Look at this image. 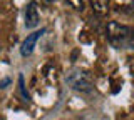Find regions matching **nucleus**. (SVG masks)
Here are the masks:
<instances>
[{"mask_svg":"<svg viewBox=\"0 0 134 120\" xmlns=\"http://www.w3.org/2000/svg\"><path fill=\"white\" fill-rule=\"evenodd\" d=\"M45 32V28H42V30L39 32H34V34H30L27 37V39L24 40V43H22V47H20V52H22V55L24 57H29L30 53L34 52V48H35V43H37V40L40 39V35Z\"/></svg>","mask_w":134,"mask_h":120,"instance_id":"7ed1b4c3","label":"nucleus"},{"mask_svg":"<svg viewBox=\"0 0 134 120\" xmlns=\"http://www.w3.org/2000/svg\"><path fill=\"white\" fill-rule=\"evenodd\" d=\"M47 2H52V0H47Z\"/></svg>","mask_w":134,"mask_h":120,"instance_id":"1a4fd4ad","label":"nucleus"},{"mask_svg":"<svg viewBox=\"0 0 134 120\" xmlns=\"http://www.w3.org/2000/svg\"><path fill=\"white\" fill-rule=\"evenodd\" d=\"M65 78H67V84L74 90H77V92H89L94 87L91 73L86 72V70H81V68H72L70 72H67Z\"/></svg>","mask_w":134,"mask_h":120,"instance_id":"f03ea898","label":"nucleus"},{"mask_svg":"<svg viewBox=\"0 0 134 120\" xmlns=\"http://www.w3.org/2000/svg\"><path fill=\"white\" fill-rule=\"evenodd\" d=\"M91 2V7H92V12L99 17H104V15L109 14L111 10V2L109 0H89Z\"/></svg>","mask_w":134,"mask_h":120,"instance_id":"39448f33","label":"nucleus"},{"mask_svg":"<svg viewBox=\"0 0 134 120\" xmlns=\"http://www.w3.org/2000/svg\"><path fill=\"white\" fill-rule=\"evenodd\" d=\"M39 10H37V3L35 2H30L25 9V27L27 28H34L39 25Z\"/></svg>","mask_w":134,"mask_h":120,"instance_id":"20e7f679","label":"nucleus"},{"mask_svg":"<svg viewBox=\"0 0 134 120\" xmlns=\"http://www.w3.org/2000/svg\"><path fill=\"white\" fill-rule=\"evenodd\" d=\"M127 47H129V48H132V50H134V34L131 35V39L127 40Z\"/></svg>","mask_w":134,"mask_h":120,"instance_id":"6e6552de","label":"nucleus"},{"mask_svg":"<svg viewBox=\"0 0 134 120\" xmlns=\"http://www.w3.org/2000/svg\"><path fill=\"white\" fill-rule=\"evenodd\" d=\"M106 34H107V40L111 42V45H114L116 48H124V47H127V40L131 39L134 30L131 27L117 23L112 20V22L107 23Z\"/></svg>","mask_w":134,"mask_h":120,"instance_id":"f257e3e1","label":"nucleus"},{"mask_svg":"<svg viewBox=\"0 0 134 120\" xmlns=\"http://www.w3.org/2000/svg\"><path fill=\"white\" fill-rule=\"evenodd\" d=\"M67 3H69L72 9H75V10H84V2L82 0H67Z\"/></svg>","mask_w":134,"mask_h":120,"instance_id":"423d86ee","label":"nucleus"},{"mask_svg":"<svg viewBox=\"0 0 134 120\" xmlns=\"http://www.w3.org/2000/svg\"><path fill=\"white\" fill-rule=\"evenodd\" d=\"M19 87H20V93L24 95V98H25V100H30V97H29L27 90H25V85H24V77H22V75L19 77Z\"/></svg>","mask_w":134,"mask_h":120,"instance_id":"0eeeda50","label":"nucleus"}]
</instances>
